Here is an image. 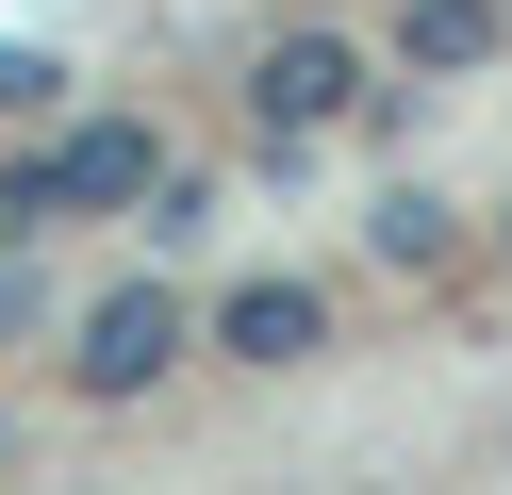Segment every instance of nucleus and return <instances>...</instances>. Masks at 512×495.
Segmentation results:
<instances>
[{"mask_svg":"<svg viewBox=\"0 0 512 495\" xmlns=\"http://www.w3.org/2000/svg\"><path fill=\"white\" fill-rule=\"evenodd\" d=\"M397 50H413V66H496V50H512V0H413Z\"/></svg>","mask_w":512,"mask_h":495,"instance_id":"obj_5","label":"nucleus"},{"mask_svg":"<svg viewBox=\"0 0 512 495\" xmlns=\"http://www.w3.org/2000/svg\"><path fill=\"white\" fill-rule=\"evenodd\" d=\"M34 99H50V66H34V50H0V116H34Z\"/></svg>","mask_w":512,"mask_h":495,"instance_id":"obj_6","label":"nucleus"},{"mask_svg":"<svg viewBox=\"0 0 512 495\" xmlns=\"http://www.w3.org/2000/svg\"><path fill=\"white\" fill-rule=\"evenodd\" d=\"M347 99H364V50H347V33H281V50L248 66V116L265 132H331Z\"/></svg>","mask_w":512,"mask_h":495,"instance_id":"obj_3","label":"nucleus"},{"mask_svg":"<svg viewBox=\"0 0 512 495\" xmlns=\"http://www.w3.org/2000/svg\"><path fill=\"white\" fill-rule=\"evenodd\" d=\"M149 182H166V149H149L133 116H100V132H67L50 165L0 182V231H34V215H116V198H149Z\"/></svg>","mask_w":512,"mask_h":495,"instance_id":"obj_1","label":"nucleus"},{"mask_svg":"<svg viewBox=\"0 0 512 495\" xmlns=\"http://www.w3.org/2000/svg\"><path fill=\"white\" fill-rule=\"evenodd\" d=\"M166 363H182V297H166V281H116L100 314L67 330V380H83V396H149Z\"/></svg>","mask_w":512,"mask_h":495,"instance_id":"obj_2","label":"nucleus"},{"mask_svg":"<svg viewBox=\"0 0 512 495\" xmlns=\"http://www.w3.org/2000/svg\"><path fill=\"white\" fill-rule=\"evenodd\" d=\"M215 347L281 380V363H314V347H331V297H314V281H232V297H215Z\"/></svg>","mask_w":512,"mask_h":495,"instance_id":"obj_4","label":"nucleus"}]
</instances>
